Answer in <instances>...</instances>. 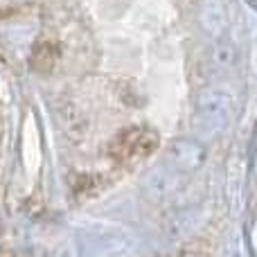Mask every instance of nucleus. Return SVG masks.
I'll return each mask as SVG.
<instances>
[{
	"label": "nucleus",
	"mask_w": 257,
	"mask_h": 257,
	"mask_svg": "<svg viewBox=\"0 0 257 257\" xmlns=\"http://www.w3.org/2000/svg\"><path fill=\"white\" fill-rule=\"evenodd\" d=\"M156 136L151 131H147V128H126V131H122L120 136H117L115 145H113V151L120 156H136V154H147V151L151 149V147L156 145Z\"/></svg>",
	"instance_id": "f257e3e1"
},
{
	"label": "nucleus",
	"mask_w": 257,
	"mask_h": 257,
	"mask_svg": "<svg viewBox=\"0 0 257 257\" xmlns=\"http://www.w3.org/2000/svg\"><path fill=\"white\" fill-rule=\"evenodd\" d=\"M59 61V45L50 39H41L34 43L30 54V66L34 72H41V75H48V72L54 70Z\"/></svg>",
	"instance_id": "f03ea898"
}]
</instances>
